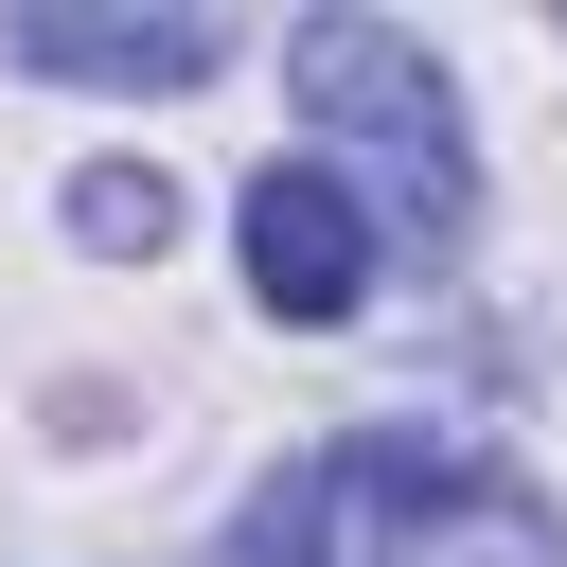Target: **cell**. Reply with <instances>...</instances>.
I'll list each match as a JSON object with an SVG mask.
<instances>
[{
    "instance_id": "cell-1",
    "label": "cell",
    "mask_w": 567,
    "mask_h": 567,
    "mask_svg": "<svg viewBox=\"0 0 567 567\" xmlns=\"http://www.w3.org/2000/svg\"><path fill=\"white\" fill-rule=\"evenodd\" d=\"M230 567H567V514L443 425H354L230 514Z\"/></svg>"
},
{
    "instance_id": "cell-2",
    "label": "cell",
    "mask_w": 567,
    "mask_h": 567,
    "mask_svg": "<svg viewBox=\"0 0 567 567\" xmlns=\"http://www.w3.org/2000/svg\"><path fill=\"white\" fill-rule=\"evenodd\" d=\"M284 89L319 106V142H354L337 195L372 177V213H390L408 248H443V230L478 213V177H461V89L425 71V35H390V18H301Z\"/></svg>"
},
{
    "instance_id": "cell-4",
    "label": "cell",
    "mask_w": 567,
    "mask_h": 567,
    "mask_svg": "<svg viewBox=\"0 0 567 567\" xmlns=\"http://www.w3.org/2000/svg\"><path fill=\"white\" fill-rule=\"evenodd\" d=\"M230 35L213 18H89V0H35L18 18V71H71V89H195Z\"/></svg>"
},
{
    "instance_id": "cell-5",
    "label": "cell",
    "mask_w": 567,
    "mask_h": 567,
    "mask_svg": "<svg viewBox=\"0 0 567 567\" xmlns=\"http://www.w3.org/2000/svg\"><path fill=\"white\" fill-rule=\"evenodd\" d=\"M71 248H106V266L142 248V266H159V248H177V195H159V159H89V177H71Z\"/></svg>"
},
{
    "instance_id": "cell-3",
    "label": "cell",
    "mask_w": 567,
    "mask_h": 567,
    "mask_svg": "<svg viewBox=\"0 0 567 567\" xmlns=\"http://www.w3.org/2000/svg\"><path fill=\"white\" fill-rule=\"evenodd\" d=\"M230 230H248V301H266V319H301V337L354 319V284H372V213L337 195V159H266Z\"/></svg>"
}]
</instances>
